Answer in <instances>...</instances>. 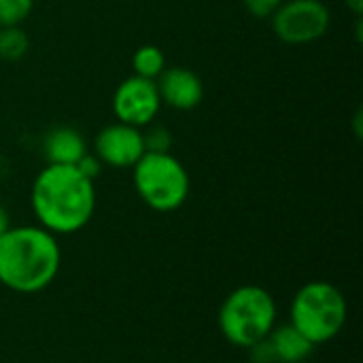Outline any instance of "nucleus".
Masks as SVG:
<instances>
[{
    "label": "nucleus",
    "instance_id": "f257e3e1",
    "mask_svg": "<svg viewBox=\"0 0 363 363\" xmlns=\"http://www.w3.org/2000/svg\"><path fill=\"white\" fill-rule=\"evenodd\" d=\"M30 204L40 228L55 236H68L91 221L96 187L77 166L47 164L32 183Z\"/></svg>",
    "mask_w": 363,
    "mask_h": 363
},
{
    "label": "nucleus",
    "instance_id": "f03ea898",
    "mask_svg": "<svg viewBox=\"0 0 363 363\" xmlns=\"http://www.w3.org/2000/svg\"><path fill=\"white\" fill-rule=\"evenodd\" d=\"M62 264L57 236L40 225L9 228L0 236V285L17 294L47 289Z\"/></svg>",
    "mask_w": 363,
    "mask_h": 363
},
{
    "label": "nucleus",
    "instance_id": "7ed1b4c3",
    "mask_svg": "<svg viewBox=\"0 0 363 363\" xmlns=\"http://www.w3.org/2000/svg\"><path fill=\"white\" fill-rule=\"evenodd\" d=\"M277 325V302L264 287L242 285L234 289L219 308V330L228 342L251 349Z\"/></svg>",
    "mask_w": 363,
    "mask_h": 363
},
{
    "label": "nucleus",
    "instance_id": "20e7f679",
    "mask_svg": "<svg viewBox=\"0 0 363 363\" xmlns=\"http://www.w3.org/2000/svg\"><path fill=\"white\" fill-rule=\"evenodd\" d=\"M347 300L328 281H311L294 296L291 325L315 347L334 340L347 323Z\"/></svg>",
    "mask_w": 363,
    "mask_h": 363
},
{
    "label": "nucleus",
    "instance_id": "39448f33",
    "mask_svg": "<svg viewBox=\"0 0 363 363\" xmlns=\"http://www.w3.org/2000/svg\"><path fill=\"white\" fill-rule=\"evenodd\" d=\"M132 183L138 198L155 213L179 211L189 196V174L172 153H149L132 166Z\"/></svg>",
    "mask_w": 363,
    "mask_h": 363
},
{
    "label": "nucleus",
    "instance_id": "423d86ee",
    "mask_svg": "<svg viewBox=\"0 0 363 363\" xmlns=\"http://www.w3.org/2000/svg\"><path fill=\"white\" fill-rule=\"evenodd\" d=\"M274 34L287 45H308L323 38L332 15L321 0H283L270 17Z\"/></svg>",
    "mask_w": 363,
    "mask_h": 363
},
{
    "label": "nucleus",
    "instance_id": "0eeeda50",
    "mask_svg": "<svg viewBox=\"0 0 363 363\" xmlns=\"http://www.w3.org/2000/svg\"><path fill=\"white\" fill-rule=\"evenodd\" d=\"M160 108L162 100L157 94V85L151 79L132 74L123 79L113 94V113L117 121L140 130L155 121Z\"/></svg>",
    "mask_w": 363,
    "mask_h": 363
},
{
    "label": "nucleus",
    "instance_id": "6e6552de",
    "mask_svg": "<svg viewBox=\"0 0 363 363\" xmlns=\"http://www.w3.org/2000/svg\"><path fill=\"white\" fill-rule=\"evenodd\" d=\"M96 157L111 168H132L145 155L143 130L115 121L102 128L94 138Z\"/></svg>",
    "mask_w": 363,
    "mask_h": 363
},
{
    "label": "nucleus",
    "instance_id": "1a4fd4ad",
    "mask_svg": "<svg viewBox=\"0 0 363 363\" xmlns=\"http://www.w3.org/2000/svg\"><path fill=\"white\" fill-rule=\"evenodd\" d=\"M155 85L162 104L174 111H194L204 98L202 79L185 66H166Z\"/></svg>",
    "mask_w": 363,
    "mask_h": 363
},
{
    "label": "nucleus",
    "instance_id": "9d476101",
    "mask_svg": "<svg viewBox=\"0 0 363 363\" xmlns=\"http://www.w3.org/2000/svg\"><path fill=\"white\" fill-rule=\"evenodd\" d=\"M87 153V143L83 134L68 125L51 128L43 136V155L47 164L77 166V162Z\"/></svg>",
    "mask_w": 363,
    "mask_h": 363
},
{
    "label": "nucleus",
    "instance_id": "9b49d317",
    "mask_svg": "<svg viewBox=\"0 0 363 363\" xmlns=\"http://www.w3.org/2000/svg\"><path fill=\"white\" fill-rule=\"evenodd\" d=\"M264 342L274 363H302L311 357L315 349V345L304 338L291 323L281 328L274 325V330L264 338Z\"/></svg>",
    "mask_w": 363,
    "mask_h": 363
},
{
    "label": "nucleus",
    "instance_id": "f8f14e48",
    "mask_svg": "<svg viewBox=\"0 0 363 363\" xmlns=\"http://www.w3.org/2000/svg\"><path fill=\"white\" fill-rule=\"evenodd\" d=\"M132 68L136 77L155 81L166 68V55L157 45H143L132 55Z\"/></svg>",
    "mask_w": 363,
    "mask_h": 363
},
{
    "label": "nucleus",
    "instance_id": "ddd939ff",
    "mask_svg": "<svg viewBox=\"0 0 363 363\" xmlns=\"http://www.w3.org/2000/svg\"><path fill=\"white\" fill-rule=\"evenodd\" d=\"M30 49V40L28 34L19 28V26H11V28H0V57L15 62L21 60Z\"/></svg>",
    "mask_w": 363,
    "mask_h": 363
},
{
    "label": "nucleus",
    "instance_id": "4468645a",
    "mask_svg": "<svg viewBox=\"0 0 363 363\" xmlns=\"http://www.w3.org/2000/svg\"><path fill=\"white\" fill-rule=\"evenodd\" d=\"M34 9V0H0V28L21 26Z\"/></svg>",
    "mask_w": 363,
    "mask_h": 363
},
{
    "label": "nucleus",
    "instance_id": "2eb2a0df",
    "mask_svg": "<svg viewBox=\"0 0 363 363\" xmlns=\"http://www.w3.org/2000/svg\"><path fill=\"white\" fill-rule=\"evenodd\" d=\"M143 138H145V151L149 153H170L174 145L172 132L164 125L149 128L147 132H143Z\"/></svg>",
    "mask_w": 363,
    "mask_h": 363
},
{
    "label": "nucleus",
    "instance_id": "dca6fc26",
    "mask_svg": "<svg viewBox=\"0 0 363 363\" xmlns=\"http://www.w3.org/2000/svg\"><path fill=\"white\" fill-rule=\"evenodd\" d=\"M245 9L259 19H270L272 13L283 4V0H242Z\"/></svg>",
    "mask_w": 363,
    "mask_h": 363
},
{
    "label": "nucleus",
    "instance_id": "f3484780",
    "mask_svg": "<svg viewBox=\"0 0 363 363\" xmlns=\"http://www.w3.org/2000/svg\"><path fill=\"white\" fill-rule=\"evenodd\" d=\"M102 162L96 157V153H85L79 162H77V168H79V172L81 174H85L87 179H91V181H96L98 177H100V172H102Z\"/></svg>",
    "mask_w": 363,
    "mask_h": 363
},
{
    "label": "nucleus",
    "instance_id": "a211bd4d",
    "mask_svg": "<svg viewBox=\"0 0 363 363\" xmlns=\"http://www.w3.org/2000/svg\"><path fill=\"white\" fill-rule=\"evenodd\" d=\"M11 228V219H9V213H6V208L0 204V236L6 232Z\"/></svg>",
    "mask_w": 363,
    "mask_h": 363
},
{
    "label": "nucleus",
    "instance_id": "6ab92c4d",
    "mask_svg": "<svg viewBox=\"0 0 363 363\" xmlns=\"http://www.w3.org/2000/svg\"><path fill=\"white\" fill-rule=\"evenodd\" d=\"M345 2H347V6L351 9V13H353L355 17H362L363 0H345Z\"/></svg>",
    "mask_w": 363,
    "mask_h": 363
}]
</instances>
